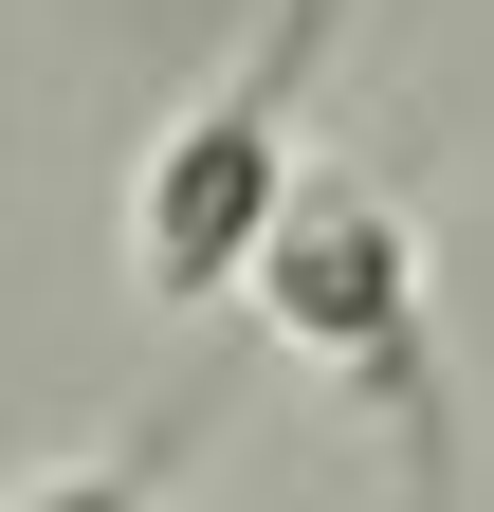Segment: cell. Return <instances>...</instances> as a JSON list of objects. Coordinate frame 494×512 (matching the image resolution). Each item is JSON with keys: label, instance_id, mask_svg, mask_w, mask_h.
Returning <instances> with one entry per match:
<instances>
[{"label": "cell", "instance_id": "1", "mask_svg": "<svg viewBox=\"0 0 494 512\" xmlns=\"http://www.w3.org/2000/svg\"><path fill=\"white\" fill-rule=\"evenodd\" d=\"M19 512H147L129 476H55V494H19Z\"/></svg>", "mask_w": 494, "mask_h": 512}]
</instances>
